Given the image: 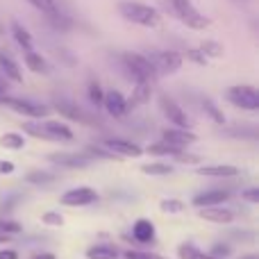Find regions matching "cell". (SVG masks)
<instances>
[{
  "label": "cell",
  "instance_id": "47",
  "mask_svg": "<svg viewBox=\"0 0 259 259\" xmlns=\"http://www.w3.org/2000/svg\"><path fill=\"white\" fill-rule=\"evenodd\" d=\"M0 243H7V237H5V234H0Z\"/></svg>",
  "mask_w": 259,
  "mask_h": 259
},
{
  "label": "cell",
  "instance_id": "8",
  "mask_svg": "<svg viewBox=\"0 0 259 259\" xmlns=\"http://www.w3.org/2000/svg\"><path fill=\"white\" fill-rule=\"evenodd\" d=\"M53 107L59 112V116L68 118V121H77V123H84V125H91V123H94V118H91L80 105L71 103V100H66V98H55Z\"/></svg>",
  "mask_w": 259,
  "mask_h": 259
},
{
  "label": "cell",
  "instance_id": "17",
  "mask_svg": "<svg viewBox=\"0 0 259 259\" xmlns=\"http://www.w3.org/2000/svg\"><path fill=\"white\" fill-rule=\"evenodd\" d=\"M150 96H152V84H150V82H137V87H134L130 100H125V103H127V112H130V109L141 107V105H146V103H150Z\"/></svg>",
  "mask_w": 259,
  "mask_h": 259
},
{
  "label": "cell",
  "instance_id": "25",
  "mask_svg": "<svg viewBox=\"0 0 259 259\" xmlns=\"http://www.w3.org/2000/svg\"><path fill=\"white\" fill-rule=\"evenodd\" d=\"M12 34H14L16 44L21 46L23 50H32V36H30V32H27L18 21H14V23H12Z\"/></svg>",
  "mask_w": 259,
  "mask_h": 259
},
{
  "label": "cell",
  "instance_id": "43",
  "mask_svg": "<svg viewBox=\"0 0 259 259\" xmlns=\"http://www.w3.org/2000/svg\"><path fill=\"white\" fill-rule=\"evenodd\" d=\"M0 259H18V252L12 248H0Z\"/></svg>",
  "mask_w": 259,
  "mask_h": 259
},
{
  "label": "cell",
  "instance_id": "32",
  "mask_svg": "<svg viewBox=\"0 0 259 259\" xmlns=\"http://www.w3.org/2000/svg\"><path fill=\"white\" fill-rule=\"evenodd\" d=\"M198 50H200L205 57H221V55H223V46H221L219 41H202Z\"/></svg>",
  "mask_w": 259,
  "mask_h": 259
},
{
  "label": "cell",
  "instance_id": "15",
  "mask_svg": "<svg viewBox=\"0 0 259 259\" xmlns=\"http://www.w3.org/2000/svg\"><path fill=\"white\" fill-rule=\"evenodd\" d=\"M41 127H44L48 141H73L71 127L59 121H41Z\"/></svg>",
  "mask_w": 259,
  "mask_h": 259
},
{
  "label": "cell",
  "instance_id": "38",
  "mask_svg": "<svg viewBox=\"0 0 259 259\" xmlns=\"http://www.w3.org/2000/svg\"><path fill=\"white\" fill-rule=\"evenodd\" d=\"M125 259H166L155 252H143V250H125Z\"/></svg>",
  "mask_w": 259,
  "mask_h": 259
},
{
  "label": "cell",
  "instance_id": "33",
  "mask_svg": "<svg viewBox=\"0 0 259 259\" xmlns=\"http://www.w3.org/2000/svg\"><path fill=\"white\" fill-rule=\"evenodd\" d=\"M27 3L34 5V7L39 9V12H44V14H46V16H48V14H55V12L59 9L55 0H27Z\"/></svg>",
  "mask_w": 259,
  "mask_h": 259
},
{
  "label": "cell",
  "instance_id": "12",
  "mask_svg": "<svg viewBox=\"0 0 259 259\" xmlns=\"http://www.w3.org/2000/svg\"><path fill=\"white\" fill-rule=\"evenodd\" d=\"M103 107L107 109L109 114H112L114 118H123L127 114V103H125V98H123V94L121 91H107L105 94V98H103Z\"/></svg>",
  "mask_w": 259,
  "mask_h": 259
},
{
  "label": "cell",
  "instance_id": "1",
  "mask_svg": "<svg viewBox=\"0 0 259 259\" xmlns=\"http://www.w3.org/2000/svg\"><path fill=\"white\" fill-rule=\"evenodd\" d=\"M118 12L121 16L130 23H137V25H143V27H155L159 25V12L150 5H143V3H132V0H123L118 3Z\"/></svg>",
  "mask_w": 259,
  "mask_h": 259
},
{
  "label": "cell",
  "instance_id": "37",
  "mask_svg": "<svg viewBox=\"0 0 259 259\" xmlns=\"http://www.w3.org/2000/svg\"><path fill=\"white\" fill-rule=\"evenodd\" d=\"M232 252V248L228 246V243H216V246H211V250H209V255L211 257H216V259H225Z\"/></svg>",
  "mask_w": 259,
  "mask_h": 259
},
{
  "label": "cell",
  "instance_id": "29",
  "mask_svg": "<svg viewBox=\"0 0 259 259\" xmlns=\"http://www.w3.org/2000/svg\"><path fill=\"white\" fill-rule=\"evenodd\" d=\"M184 202L178 200V198H166V200L159 202V209L164 211V214H180V211H184Z\"/></svg>",
  "mask_w": 259,
  "mask_h": 259
},
{
  "label": "cell",
  "instance_id": "20",
  "mask_svg": "<svg viewBox=\"0 0 259 259\" xmlns=\"http://www.w3.org/2000/svg\"><path fill=\"white\" fill-rule=\"evenodd\" d=\"M132 237L137 239L139 243H150L155 239V225L148 219H139L137 223L132 225Z\"/></svg>",
  "mask_w": 259,
  "mask_h": 259
},
{
  "label": "cell",
  "instance_id": "23",
  "mask_svg": "<svg viewBox=\"0 0 259 259\" xmlns=\"http://www.w3.org/2000/svg\"><path fill=\"white\" fill-rule=\"evenodd\" d=\"M25 64L32 73H44V75L48 73V62L34 50H25Z\"/></svg>",
  "mask_w": 259,
  "mask_h": 259
},
{
  "label": "cell",
  "instance_id": "27",
  "mask_svg": "<svg viewBox=\"0 0 259 259\" xmlns=\"http://www.w3.org/2000/svg\"><path fill=\"white\" fill-rule=\"evenodd\" d=\"M0 146L9 148V150H21V148L25 146V139H23V134H18V132H7L0 137Z\"/></svg>",
  "mask_w": 259,
  "mask_h": 259
},
{
  "label": "cell",
  "instance_id": "21",
  "mask_svg": "<svg viewBox=\"0 0 259 259\" xmlns=\"http://www.w3.org/2000/svg\"><path fill=\"white\" fill-rule=\"evenodd\" d=\"M182 148H178V146H173V143H168V141H155V143H150V146L146 148V152L148 155H155V157H164V155H170L173 157L175 152H180Z\"/></svg>",
  "mask_w": 259,
  "mask_h": 259
},
{
  "label": "cell",
  "instance_id": "6",
  "mask_svg": "<svg viewBox=\"0 0 259 259\" xmlns=\"http://www.w3.org/2000/svg\"><path fill=\"white\" fill-rule=\"evenodd\" d=\"M159 107H161V112H164V116L168 118V121L173 123L175 127L191 130V118L187 116V112H184V109L180 107V105L175 103V100L170 98L168 94H161L159 96Z\"/></svg>",
  "mask_w": 259,
  "mask_h": 259
},
{
  "label": "cell",
  "instance_id": "26",
  "mask_svg": "<svg viewBox=\"0 0 259 259\" xmlns=\"http://www.w3.org/2000/svg\"><path fill=\"white\" fill-rule=\"evenodd\" d=\"M25 182L27 184H34V187H46V184H53L55 182V175L53 173H46V170H30L25 175Z\"/></svg>",
  "mask_w": 259,
  "mask_h": 259
},
{
  "label": "cell",
  "instance_id": "22",
  "mask_svg": "<svg viewBox=\"0 0 259 259\" xmlns=\"http://www.w3.org/2000/svg\"><path fill=\"white\" fill-rule=\"evenodd\" d=\"M118 250L114 246H107V243H100V246H91L87 250V259H116Z\"/></svg>",
  "mask_w": 259,
  "mask_h": 259
},
{
  "label": "cell",
  "instance_id": "28",
  "mask_svg": "<svg viewBox=\"0 0 259 259\" xmlns=\"http://www.w3.org/2000/svg\"><path fill=\"white\" fill-rule=\"evenodd\" d=\"M141 173L146 175H170L173 173V166L164 164V161H155V164H143L141 166Z\"/></svg>",
  "mask_w": 259,
  "mask_h": 259
},
{
  "label": "cell",
  "instance_id": "45",
  "mask_svg": "<svg viewBox=\"0 0 259 259\" xmlns=\"http://www.w3.org/2000/svg\"><path fill=\"white\" fill-rule=\"evenodd\" d=\"M30 259H57L53 255V252H39V255H34V257H30Z\"/></svg>",
  "mask_w": 259,
  "mask_h": 259
},
{
  "label": "cell",
  "instance_id": "36",
  "mask_svg": "<svg viewBox=\"0 0 259 259\" xmlns=\"http://www.w3.org/2000/svg\"><path fill=\"white\" fill-rule=\"evenodd\" d=\"M41 221H44V225H50V228H62L64 225V216L57 214V211H46L41 216Z\"/></svg>",
  "mask_w": 259,
  "mask_h": 259
},
{
  "label": "cell",
  "instance_id": "39",
  "mask_svg": "<svg viewBox=\"0 0 259 259\" xmlns=\"http://www.w3.org/2000/svg\"><path fill=\"white\" fill-rule=\"evenodd\" d=\"M175 161H180V164H198V161H200V157L198 155H189V152H175Z\"/></svg>",
  "mask_w": 259,
  "mask_h": 259
},
{
  "label": "cell",
  "instance_id": "19",
  "mask_svg": "<svg viewBox=\"0 0 259 259\" xmlns=\"http://www.w3.org/2000/svg\"><path fill=\"white\" fill-rule=\"evenodd\" d=\"M0 73L12 82H23V73L18 64L7 55V50H0Z\"/></svg>",
  "mask_w": 259,
  "mask_h": 259
},
{
  "label": "cell",
  "instance_id": "34",
  "mask_svg": "<svg viewBox=\"0 0 259 259\" xmlns=\"http://www.w3.org/2000/svg\"><path fill=\"white\" fill-rule=\"evenodd\" d=\"M103 98H105V94H103V87L98 84V82H89V100L96 105V107H100L103 105Z\"/></svg>",
  "mask_w": 259,
  "mask_h": 259
},
{
  "label": "cell",
  "instance_id": "44",
  "mask_svg": "<svg viewBox=\"0 0 259 259\" xmlns=\"http://www.w3.org/2000/svg\"><path fill=\"white\" fill-rule=\"evenodd\" d=\"M7 89H9V84H7V77L0 73V94H7Z\"/></svg>",
  "mask_w": 259,
  "mask_h": 259
},
{
  "label": "cell",
  "instance_id": "5",
  "mask_svg": "<svg viewBox=\"0 0 259 259\" xmlns=\"http://www.w3.org/2000/svg\"><path fill=\"white\" fill-rule=\"evenodd\" d=\"M173 7L178 12L180 21L187 23L191 30H205L209 25V18H205L196 7H193L191 0H173Z\"/></svg>",
  "mask_w": 259,
  "mask_h": 259
},
{
  "label": "cell",
  "instance_id": "35",
  "mask_svg": "<svg viewBox=\"0 0 259 259\" xmlns=\"http://www.w3.org/2000/svg\"><path fill=\"white\" fill-rule=\"evenodd\" d=\"M23 230V225H18L16 221H9V219H0V234L9 237V234H18Z\"/></svg>",
  "mask_w": 259,
  "mask_h": 259
},
{
  "label": "cell",
  "instance_id": "48",
  "mask_svg": "<svg viewBox=\"0 0 259 259\" xmlns=\"http://www.w3.org/2000/svg\"><path fill=\"white\" fill-rule=\"evenodd\" d=\"M5 96L7 94H0V105H5Z\"/></svg>",
  "mask_w": 259,
  "mask_h": 259
},
{
  "label": "cell",
  "instance_id": "7",
  "mask_svg": "<svg viewBox=\"0 0 259 259\" xmlns=\"http://www.w3.org/2000/svg\"><path fill=\"white\" fill-rule=\"evenodd\" d=\"M5 105L9 109H14L16 114H23V116L30 118H46L48 116V107L39 103H32V100L25 98H12V96H5Z\"/></svg>",
  "mask_w": 259,
  "mask_h": 259
},
{
  "label": "cell",
  "instance_id": "9",
  "mask_svg": "<svg viewBox=\"0 0 259 259\" xmlns=\"http://www.w3.org/2000/svg\"><path fill=\"white\" fill-rule=\"evenodd\" d=\"M48 159L64 168H87L94 161V157L89 152H53L48 155Z\"/></svg>",
  "mask_w": 259,
  "mask_h": 259
},
{
  "label": "cell",
  "instance_id": "10",
  "mask_svg": "<svg viewBox=\"0 0 259 259\" xmlns=\"http://www.w3.org/2000/svg\"><path fill=\"white\" fill-rule=\"evenodd\" d=\"M98 200V193L91 187H77V189H68L62 196V205L66 207H84L91 205V202Z\"/></svg>",
  "mask_w": 259,
  "mask_h": 259
},
{
  "label": "cell",
  "instance_id": "14",
  "mask_svg": "<svg viewBox=\"0 0 259 259\" xmlns=\"http://www.w3.org/2000/svg\"><path fill=\"white\" fill-rule=\"evenodd\" d=\"M198 216H200V219H205V221H211V223L228 225V223H232L234 211L214 205V207H198Z\"/></svg>",
  "mask_w": 259,
  "mask_h": 259
},
{
  "label": "cell",
  "instance_id": "11",
  "mask_svg": "<svg viewBox=\"0 0 259 259\" xmlns=\"http://www.w3.org/2000/svg\"><path fill=\"white\" fill-rule=\"evenodd\" d=\"M103 146L118 157H141L143 155L141 146H137V143H132V141H125V139H105Z\"/></svg>",
  "mask_w": 259,
  "mask_h": 259
},
{
  "label": "cell",
  "instance_id": "30",
  "mask_svg": "<svg viewBox=\"0 0 259 259\" xmlns=\"http://www.w3.org/2000/svg\"><path fill=\"white\" fill-rule=\"evenodd\" d=\"M202 109H205V112L209 114V118H211V121H214V123H219V125H223V123H225V114L221 112V109L216 107V105L211 103L209 98H205V100H202Z\"/></svg>",
  "mask_w": 259,
  "mask_h": 259
},
{
  "label": "cell",
  "instance_id": "41",
  "mask_svg": "<svg viewBox=\"0 0 259 259\" xmlns=\"http://www.w3.org/2000/svg\"><path fill=\"white\" fill-rule=\"evenodd\" d=\"M187 57L196 64H207V57L200 53V50H187Z\"/></svg>",
  "mask_w": 259,
  "mask_h": 259
},
{
  "label": "cell",
  "instance_id": "13",
  "mask_svg": "<svg viewBox=\"0 0 259 259\" xmlns=\"http://www.w3.org/2000/svg\"><path fill=\"white\" fill-rule=\"evenodd\" d=\"M161 139L168 143H173V146L178 148H187L189 143H196L198 137L191 132V130H184V127H168L161 132Z\"/></svg>",
  "mask_w": 259,
  "mask_h": 259
},
{
  "label": "cell",
  "instance_id": "40",
  "mask_svg": "<svg viewBox=\"0 0 259 259\" xmlns=\"http://www.w3.org/2000/svg\"><path fill=\"white\" fill-rule=\"evenodd\" d=\"M241 198H243V200H248V202H252V205H257V202H259V189L257 187L246 189V191L241 193Z\"/></svg>",
  "mask_w": 259,
  "mask_h": 259
},
{
  "label": "cell",
  "instance_id": "3",
  "mask_svg": "<svg viewBox=\"0 0 259 259\" xmlns=\"http://www.w3.org/2000/svg\"><path fill=\"white\" fill-rule=\"evenodd\" d=\"M225 98L239 109H248V112H257L259 109V91L250 84H237L230 87Z\"/></svg>",
  "mask_w": 259,
  "mask_h": 259
},
{
  "label": "cell",
  "instance_id": "16",
  "mask_svg": "<svg viewBox=\"0 0 259 259\" xmlns=\"http://www.w3.org/2000/svg\"><path fill=\"white\" fill-rule=\"evenodd\" d=\"M230 198V191L223 189H211V191H202L198 196H193V205L196 207H214V205H223Z\"/></svg>",
  "mask_w": 259,
  "mask_h": 259
},
{
  "label": "cell",
  "instance_id": "46",
  "mask_svg": "<svg viewBox=\"0 0 259 259\" xmlns=\"http://www.w3.org/2000/svg\"><path fill=\"white\" fill-rule=\"evenodd\" d=\"M241 259H259L257 255H246V257H241Z\"/></svg>",
  "mask_w": 259,
  "mask_h": 259
},
{
  "label": "cell",
  "instance_id": "4",
  "mask_svg": "<svg viewBox=\"0 0 259 259\" xmlns=\"http://www.w3.org/2000/svg\"><path fill=\"white\" fill-rule=\"evenodd\" d=\"M148 59L155 66L157 75H170V73L180 71V66H182V55L173 53V50H150Z\"/></svg>",
  "mask_w": 259,
  "mask_h": 259
},
{
  "label": "cell",
  "instance_id": "18",
  "mask_svg": "<svg viewBox=\"0 0 259 259\" xmlns=\"http://www.w3.org/2000/svg\"><path fill=\"white\" fill-rule=\"evenodd\" d=\"M198 175L205 178H234L239 175V168L232 164H214V166H198Z\"/></svg>",
  "mask_w": 259,
  "mask_h": 259
},
{
  "label": "cell",
  "instance_id": "24",
  "mask_svg": "<svg viewBox=\"0 0 259 259\" xmlns=\"http://www.w3.org/2000/svg\"><path fill=\"white\" fill-rule=\"evenodd\" d=\"M178 255H180V259H216V257H211L209 252L196 248L193 243H182V246L178 248Z\"/></svg>",
  "mask_w": 259,
  "mask_h": 259
},
{
  "label": "cell",
  "instance_id": "42",
  "mask_svg": "<svg viewBox=\"0 0 259 259\" xmlns=\"http://www.w3.org/2000/svg\"><path fill=\"white\" fill-rule=\"evenodd\" d=\"M14 173V164L12 161L0 159V175H12Z\"/></svg>",
  "mask_w": 259,
  "mask_h": 259
},
{
  "label": "cell",
  "instance_id": "31",
  "mask_svg": "<svg viewBox=\"0 0 259 259\" xmlns=\"http://www.w3.org/2000/svg\"><path fill=\"white\" fill-rule=\"evenodd\" d=\"M87 152H89V155L94 157V159H96V157H98V159H114V161L121 159V157L114 155V152H112V150H107L105 146H87Z\"/></svg>",
  "mask_w": 259,
  "mask_h": 259
},
{
  "label": "cell",
  "instance_id": "2",
  "mask_svg": "<svg viewBox=\"0 0 259 259\" xmlns=\"http://www.w3.org/2000/svg\"><path fill=\"white\" fill-rule=\"evenodd\" d=\"M121 62H123V66H125V71H127V75L132 77L134 82H155L157 77V71H155V66L150 64V59L148 57H143V55H137V53H123L121 55Z\"/></svg>",
  "mask_w": 259,
  "mask_h": 259
}]
</instances>
